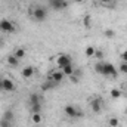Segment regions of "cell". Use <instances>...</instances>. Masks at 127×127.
<instances>
[{
    "mask_svg": "<svg viewBox=\"0 0 127 127\" xmlns=\"http://www.w3.org/2000/svg\"><path fill=\"white\" fill-rule=\"evenodd\" d=\"M31 16L34 21L37 22H43L46 18H47V10L43 7V6H34L31 9Z\"/></svg>",
    "mask_w": 127,
    "mask_h": 127,
    "instance_id": "obj_1",
    "label": "cell"
},
{
    "mask_svg": "<svg viewBox=\"0 0 127 127\" xmlns=\"http://www.w3.org/2000/svg\"><path fill=\"white\" fill-rule=\"evenodd\" d=\"M89 105H90V109H92L93 114H100L102 109H103V100H102L100 96H93V97H90Z\"/></svg>",
    "mask_w": 127,
    "mask_h": 127,
    "instance_id": "obj_2",
    "label": "cell"
},
{
    "mask_svg": "<svg viewBox=\"0 0 127 127\" xmlns=\"http://www.w3.org/2000/svg\"><path fill=\"white\" fill-rule=\"evenodd\" d=\"M0 31L7 32V34H12V32L16 31V25H15L10 19L3 18V19H0Z\"/></svg>",
    "mask_w": 127,
    "mask_h": 127,
    "instance_id": "obj_3",
    "label": "cell"
},
{
    "mask_svg": "<svg viewBox=\"0 0 127 127\" xmlns=\"http://www.w3.org/2000/svg\"><path fill=\"white\" fill-rule=\"evenodd\" d=\"M64 114L69 118H78L83 115V112L75 106V105H65L64 106Z\"/></svg>",
    "mask_w": 127,
    "mask_h": 127,
    "instance_id": "obj_4",
    "label": "cell"
},
{
    "mask_svg": "<svg viewBox=\"0 0 127 127\" xmlns=\"http://www.w3.org/2000/svg\"><path fill=\"white\" fill-rule=\"evenodd\" d=\"M105 77H112V78H117L118 77V69L109 62H103V74Z\"/></svg>",
    "mask_w": 127,
    "mask_h": 127,
    "instance_id": "obj_5",
    "label": "cell"
},
{
    "mask_svg": "<svg viewBox=\"0 0 127 127\" xmlns=\"http://www.w3.org/2000/svg\"><path fill=\"white\" fill-rule=\"evenodd\" d=\"M69 64H72L69 55H66V53L58 55V58H56V66H58V69H62L64 66H66V65H69Z\"/></svg>",
    "mask_w": 127,
    "mask_h": 127,
    "instance_id": "obj_6",
    "label": "cell"
},
{
    "mask_svg": "<svg viewBox=\"0 0 127 127\" xmlns=\"http://www.w3.org/2000/svg\"><path fill=\"white\" fill-rule=\"evenodd\" d=\"M0 81H1V92H13L16 89L15 83L7 77H0Z\"/></svg>",
    "mask_w": 127,
    "mask_h": 127,
    "instance_id": "obj_7",
    "label": "cell"
},
{
    "mask_svg": "<svg viewBox=\"0 0 127 127\" xmlns=\"http://www.w3.org/2000/svg\"><path fill=\"white\" fill-rule=\"evenodd\" d=\"M49 4L53 10H64L68 7V1L66 0H49Z\"/></svg>",
    "mask_w": 127,
    "mask_h": 127,
    "instance_id": "obj_8",
    "label": "cell"
},
{
    "mask_svg": "<svg viewBox=\"0 0 127 127\" xmlns=\"http://www.w3.org/2000/svg\"><path fill=\"white\" fill-rule=\"evenodd\" d=\"M64 78H65L64 72L61 71V69H56V71H52V72L49 74V78H47V80H52L55 84H59Z\"/></svg>",
    "mask_w": 127,
    "mask_h": 127,
    "instance_id": "obj_9",
    "label": "cell"
},
{
    "mask_svg": "<svg viewBox=\"0 0 127 127\" xmlns=\"http://www.w3.org/2000/svg\"><path fill=\"white\" fill-rule=\"evenodd\" d=\"M21 75H22V78H31L32 75H34V68H32L31 65L24 66L21 69Z\"/></svg>",
    "mask_w": 127,
    "mask_h": 127,
    "instance_id": "obj_10",
    "label": "cell"
},
{
    "mask_svg": "<svg viewBox=\"0 0 127 127\" xmlns=\"http://www.w3.org/2000/svg\"><path fill=\"white\" fill-rule=\"evenodd\" d=\"M6 64H7L9 66H12V68H16V66L19 65V59H18L13 53H10V55H7V58H6Z\"/></svg>",
    "mask_w": 127,
    "mask_h": 127,
    "instance_id": "obj_11",
    "label": "cell"
},
{
    "mask_svg": "<svg viewBox=\"0 0 127 127\" xmlns=\"http://www.w3.org/2000/svg\"><path fill=\"white\" fill-rule=\"evenodd\" d=\"M28 103L30 105H35V103H41V97L38 93H30L28 96Z\"/></svg>",
    "mask_w": 127,
    "mask_h": 127,
    "instance_id": "obj_12",
    "label": "cell"
},
{
    "mask_svg": "<svg viewBox=\"0 0 127 127\" xmlns=\"http://www.w3.org/2000/svg\"><path fill=\"white\" fill-rule=\"evenodd\" d=\"M64 72V75L65 77H71L72 74H74V71H75V68H74V65L72 64H69V65H66V66H64L62 69H61Z\"/></svg>",
    "mask_w": 127,
    "mask_h": 127,
    "instance_id": "obj_13",
    "label": "cell"
},
{
    "mask_svg": "<svg viewBox=\"0 0 127 127\" xmlns=\"http://www.w3.org/2000/svg\"><path fill=\"white\" fill-rule=\"evenodd\" d=\"M13 55H15V56H16V58L21 61L22 58H25V55H27V50H25L24 47H16V49L13 50Z\"/></svg>",
    "mask_w": 127,
    "mask_h": 127,
    "instance_id": "obj_14",
    "label": "cell"
},
{
    "mask_svg": "<svg viewBox=\"0 0 127 127\" xmlns=\"http://www.w3.org/2000/svg\"><path fill=\"white\" fill-rule=\"evenodd\" d=\"M55 86H56V84H55L52 80H46V81L41 84V90H43V92H47V90H52V89H55Z\"/></svg>",
    "mask_w": 127,
    "mask_h": 127,
    "instance_id": "obj_15",
    "label": "cell"
},
{
    "mask_svg": "<svg viewBox=\"0 0 127 127\" xmlns=\"http://www.w3.org/2000/svg\"><path fill=\"white\" fill-rule=\"evenodd\" d=\"M13 117H15V115H13V111H12V109H6V111L3 112V117H1V118H4V120H7V121L12 123V121H13Z\"/></svg>",
    "mask_w": 127,
    "mask_h": 127,
    "instance_id": "obj_16",
    "label": "cell"
},
{
    "mask_svg": "<svg viewBox=\"0 0 127 127\" xmlns=\"http://www.w3.org/2000/svg\"><path fill=\"white\" fill-rule=\"evenodd\" d=\"M41 109H43L41 103H35V105H30V111H31V114H41Z\"/></svg>",
    "mask_w": 127,
    "mask_h": 127,
    "instance_id": "obj_17",
    "label": "cell"
},
{
    "mask_svg": "<svg viewBox=\"0 0 127 127\" xmlns=\"http://www.w3.org/2000/svg\"><path fill=\"white\" fill-rule=\"evenodd\" d=\"M121 95H123V92H121L120 89H111V92H109L111 99H120Z\"/></svg>",
    "mask_w": 127,
    "mask_h": 127,
    "instance_id": "obj_18",
    "label": "cell"
},
{
    "mask_svg": "<svg viewBox=\"0 0 127 127\" xmlns=\"http://www.w3.org/2000/svg\"><path fill=\"white\" fill-rule=\"evenodd\" d=\"M95 52H96V47H93V46H87V47L84 49V55H86L87 58H93V56H95Z\"/></svg>",
    "mask_w": 127,
    "mask_h": 127,
    "instance_id": "obj_19",
    "label": "cell"
},
{
    "mask_svg": "<svg viewBox=\"0 0 127 127\" xmlns=\"http://www.w3.org/2000/svg\"><path fill=\"white\" fill-rule=\"evenodd\" d=\"M83 25H84V28H92V16L90 15H86L84 18H83Z\"/></svg>",
    "mask_w": 127,
    "mask_h": 127,
    "instance_id": "obj_20",
    "label": "cell"
},
{
    "mask_svg": "<svg viewBox=\"0 0 127 127\" xmlns=\"http://www.w3.org/2000/svg\"><path fill=\"white\" fill-rule=\"evenodd\" d=\"M95 71L97 72V74H103V61H97V62L95 64Z\"/></svg>",
    "mask_w": 127,
    "mask_h": 127,
    "instance_id": "obj_21",
    "label": "cell"
},
{
    "mask_svg": "<svg viewBox=\"0 0 127 127\" xmlns=\"http://www.w3.org/2000/svg\"><path fill=\"white\" fill-rule=\"evenodd\" d=\"M103 35H105L106 38H114V37H115V31H114L112 28H105V30H103Z\"/></svg>",
    "mask_w": 127,
    "mask_h": 127,
    "instance_id": "obj_22",
    "label": "cell"
},
{
    "mask_svg": "<svg viewBox=\"0 0 127 127\" xmlns=\"http://www.w3.org/2000/svg\"><path fill=\"white\" fill-rule=\"evenodd\" d=\"M108 124H109V127H118L120 126V120L117 117H111L108 120Z\"/></svg>",
    "mask_w": 127,
    "mask_h": 127,
    "instance_id": "obj_23",
    "label": "cell"
},
{
    "mask_svg": "<svg viewBox=\"0 0 127 127\" xmlns=\"http://www.w3.org/2000/svg\"><path fill=\"white\" fill-rule=\"evenodd\" d=\"M31 120H32V123L40 124L41 120H43V117H41V114H31Z\"/></svg>",
    "mask_w": 127,
    "mask_h": 127,
    "instance_id": "obj_24",
    "label": "cell"
},
{
    "mask_svg": "<svg viewBox=\"0 0 127 127\" xmlns=\"http://www.w3.org/2000/svg\"><path fill=\"white\" fill-rule=\"evenodd\" d=\"M118 71L123 72V74H127V62H123V61H121L120 66H118Z\"/></svg>",
    "mask_w": 127,
    "mask_h": 127,
    "instance_id": "obj_25",
    "label": "cell"
},
{
    "mask_svg": "<svg viewBox=\"0 0 127 127\" xmlns=\"http://www.w3.org/2000/svg\"><path fill=\"white\" fill-rule=\"evenodd\" d=\"M0 127H12V123L7 121V120H4V118H1L0 120Z\"/></svg>",
    "mask_w": 127,
    "mask_h": 127,
    "instance_id": "obj_26",
    "label": "cell"
},
{
    "mask_svg": "<svg viewBox=\"0 0 127 127\" xmlns=\"http://www.w3.org/2000/svg\"><path fill=\"white\" fill-rule=\"evenodd\" d=\"M95 58L97 59V61H102V58H103V53H102V50L96 49V52H95Z\"/></svg>",
    "mask_w": 127,
    "mask_h": 127,
    "instance_id": "obj_27",
    "label": "cell"
},
{
    "mask_svg": "<svg viewBox=\"0 0 127 127\" xmlns=\"http://www.w3.org/2000/svg\"><path fill=\"white\" fill-rule=\"evenodd\" d=\"M120 56H121V61H123V62H127V50H123Z\"/></svg>",
    "mask_w": 127,
    "mask_h": 127,
    "instance_id": "obj_28",
    "label": "cell"
},
{
    "mask_svg": "<svg viewBox=\"0 0 127 127\" xmlns=\"http://www.w3.org/2000/svg\"><path fill=\"white\" fill-rule=\"evenodd\" d=\"M96 3H102V4H109V3H112V0H93Z\"/></svg>",
    "mask_w": 127,
    "mask_h": 127,
    "instance_id": "obj_29",
    "label": "cell"
},
{
    "mask_svg": "<svg viewBox=\"0 0 127 127\" xmlns=\"http://www.w3.org/2000/svg\"><path fill=\"white\" fill-rule=\"evenodd\" d=\"M74 1H75V3H83L84 0H74Z\"/></svg>",
    "mask_w": 127,
    "mask_h": 127,
    "instance_id": "obj_30",
    "label": "cell"
},
{
    "mask_svg": "<svg viewBox=\"0 0 127 127\" xmlns=\"http://www.w3.org/2000/svg\"><path fill=\"white\" fill-rule=\"evenodd\" d=\"M124 114H126V115H127V108H126V109H124Z\"/></svg>",
    "mask_w": 127,
    "mask_h": 127,
    "instance_id": "obj_31",
    "label": "cell"
},
{
    "mask_svg": "<svg viewBox=\"0 0 127 127\" xmlns=\"http://www.w3.org/2000/svg\"><path fill=\"white\" fill-rule=\"evenodd\" d=\"M0 92H1V81H0Z\"/></svg>",
    "mask_w": 127,
    "mask_h": 127,
    "instance_id": "obj_32",
    "label": "cell"
},
{
    "mask_svg": "<svg viewBox=\"0 0 127 127\" xmlns=\"http://www.w3.org/2000/svg\"><path fill=\"white\" fill-rule=\"evenodd\" d=\"M0 43H1V37H0Z\"/></svg>",
    "mask_w": 127,
    "mask_h": 127,
    "instance_id": "obj_33",
    "label": "cell"
}]
</instances>
